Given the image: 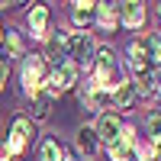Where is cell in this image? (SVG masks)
Wrapping results in <instances>:
<instances>
[{
    "label": "cell",
    "mask_w": 161,
    "mask_h": 161,
    "mask_svg": "<svg viewBox=\"0 0 161 161\" xmlns=\"http://www.w3.org/2000/svg\"><path fill=\"white\" fill-rule=\"evenodd\" d=\"M48 103H52V97H48V93H36L32 116H36V119H45V116H48Z\"/></svg>",
    "instance_id": "obj_20"
},
{
    "label": "cell",
    "mask_w": 161,
    "mask_h": 161,
    "mask_svg": "<svg viewBox=\"0 0 161 161\" xmlns=\"http://www.w3.org/2000/svg\"><path fill=\"white\" fill-rule=\"evenodd\" d=\"M93 71H97V77H93V84H100L110 90V77H116V55L110 48H97V55H93Z\"/></svg>",
    "instance_id": "obj_2"
},
{
    "label": "cell",
    "mask_w": 161,
    "mask_h": 161,
    "mask_svg": "<svg viewBox=\"0 0 161 161\" xmlns=\"http://www.w3.org/2000/svg\"><path fill=\"white\" fill-rule=\"evenodd\" d=\"M74 80H77V64L64 61V64H58V68L52 71V80H48V90H45V93H48V97H55V93L74 87Z\"/></svg>",
    "instance_id": "obj_5"
},
{
    "label": "cell",
    "mask_w": 161,
    "mask_h": 161,
    "mask_svg": "<svg viewBox=\"0 0 161 161\" xmlns=\"http://www.w3.org/2000/svg\"><path fill=\"white\" fill-rule=\"evenodd\" d=\"M0 42H3V29H0Z\"/></svg>",
    "instance_id": "obj_23"
},
{
    "label": "cell",
    "mask_w": 161,
    "mask_h": 161,
    "mask_svg": "<svg viewBox=\"0 0 161 161\" xmlns=\"http://www.w3.org/2000/svg\"><path fill=\"white\" fill-rule=\"evenodd\" d=\"M71 7H74L71 16H74L77 26H90L93 16H97V3H90V0H84V3H71Z\"/></svg>",
    "instance_id": "obj_14"
},
{
    "label": "cell",
    "mask_w": 161,
    "mask_h": 161,
    "mask_svg": "<svg viewBox=\"0 0 161 161\" xmlns=\"http://www.w3.org/2000/svg\"><path fill=\"white\" fill-rule=\"evenodd\" d=\"M116 16H119L116 7H110V3H97V16H93V19H97L103 29H113V26H116Z\"/></svg>",
    "instance_id": "obj_17"
},
{
    "label": "cell",
    "mask_w": 161,
    "mask_h": 161,
    "mask_svg": "<svg viewBox=\"0 0 161 161\" xmlns=\"http://www.w3.org/2000/svg\"><path fill=\"white\" fill-rule=\"evenodd\" d=\"M155 93H158V97H161V87H158V90H155Z\"/></svg>",
    "instance_id": "obj_24"
},
{
    "label": "cell",
    "mask_w": 161,
    "mask_h": 161,
    "mask_svg": "<svg viewBox=\"0 0 161 161\" xmlns=\"http://www.w3.org/2000/svg\"><path fill=\"white\" fill-rule=\"evenodd\" d=\"M132 100H136V90H132L129 80H119L116 90L110 93V103L116 106V110H126V106H132Z\"/></svg>",
    "instance_id": "obj_13"
},
{
    "label": "cell",
    "mask_w": 161,
    "mask_h": 161,
    "mask_svg": "<svg viewBox=\"0 0 161 161\" xmlns=\"http://www.w3.org/2000/svg\"><path fill=\"white\" fill-rule=\"evenodd\" d=\"M45 84V58H26L23 64V87L26 93H39V87Z\"/></svg>",
    "instance_id": "obj_4"
},
{
    "label": "cell",
    "mask_w": 161,
    "mask_h": 161,
    "mask_svg": "<svg viewBox=\"0 0 161 161\" xmlns=\"http://www.w3.org/2000/svg\"><path fill=\"white\" fill-rule=\"evenodd\" d=\"M64 48H68V58L71 64H84V68H90L93 64V55H97V48H93V39L87 32H68V39H64Z\"/></svg>",
    "instance_id": "obj_1"
},
{
    "label": "cell",
    "mask_w": 161,
    "mask_h": 161,
    "mask_svg": "<svg viewBox=\"0 0 161 161\" xmlns=\"http://www.w3.org/2000/svg\"><path fill=\"white\" fill-rule=\"evenodd\" d=\"M3 42H7V55H10V58H16L19 52H23V42H19V36L13 32V29H10V32L3 36Z\"/></svg>",
    "instance_id": "obj_21"
},
{
    "label": "cell",
    "mask_w": 161,
    "mask_h": 161,
    "mask_svg": "<svg viewBox=\"0 0 161 161\" xmlns=\"http://www.w3.org/2000/svg\"><path fill=\"white\" fill-rule=\"evenodd\" d=\"M132 90H136V97H152L158 90V71L145 68V71H136V80H129Z\"/></svg>",
    "instance_id": "obj_9"
},
{
    "label": "cell",
    "mask_w": 161,
    "mask_h": 161,
    "mask_svg": "<svg viewBox=\"0 0 161 161\" xmlns=\"http://www.w3.org/2000/svg\"><path fill=\"white\" fill-rule=\"evenodd\" d=\"M93 132H97V139H106V145H110V142L119 136V132H123V123H119V116H116V113H103Z\"/></svg>",
    "instance_id": "obj_10"
},
{
    "label": "cell",
    "mask_w": 161,
    "mask_h": 161,
    "mask_svg": "<svg viewBox=\"0 0 161 161\" xmlns=\"http://www.w3.org/2000/svg\"><path fill=\"white\" fill-rule=\"evenodd\" d=\"M116 13H119V19H123L126 29H139V26L145 23V7H142V3H132V0L119 3V7H116Z\"/></svg>",
    "instance_id": "obj_8"
},
{
    "label": "cell",
    "mask_w": 161,
    "mask_h": 161,
    "mask_svg": "<svg viewBox=\"0 0 161 161\" xmlns=\"http://www.w3.org/2000/svg\"><path fill=\"white\" fill-rule=\"evenodd\" d=\"M26 142H29V119H26V116H19V119H13L10 139H7V145H3L7 158H16V155H23Z\"/></svg>",
    "instance_id": "obj_3"
},
{
    "label": "cell",
    "mask_w": 161,
    "mask_h": 161,
    "mask_svg": "<svg viewBox=\"0 0 161 161\" xmlns=\"http://www.w3.org/2000/svg\"><path fill=\"white\" fill-rule=\"evenodd\" d=\"M158 16H161V10H158Z\"/></svg>",
    "instance_id": "obj_25"
},
{
    "label": "cell",
    "mask_w": 161,
    "mask_h": 161,
    "mask_svg": "<svg viewBox=\"0 0 161 161\" xmlns=\"http://www.w3.org/2000/svg\"><path fill=\"white\" fill-rule=\"evenodd\" d=\"M64 39H68V32H58L48 39V48H45V61H52L58 68V64L68 61V48H64Z\"/></svg>",
    "instance_id": "obj_11"
},
{
    "label": "cell",
    "mask_w": 161,
    "mask_h": 161,
    "mask_svg": "<svg viewBox=\"0 0 161 161\" xmlns=\"http://www.w3.org/2000/svg\"><path fill=\"white\" fill-rule=\"evenodd\" d=\"M77 148L84 152V155H97V148H100L97 132H93V129H80L77 132Z\"/></svg>",
    "instance_id": "obj_16"
},
{
    "label": "cell",
    "mask_w": 161,
    "mask_h": 161,
    "mask_svg": "<svg viewBox=\"0 0 161 161\" xmlns=\"http://www.w3.org/2000/svg\"><path fill=\"white\" fill-rule=\"evenodd\" d=\"M148 136H152V142H155V148H161V113L155 110V113H148Z\"/></svg>",
    "instance_id": "obj_19"
},
{
    "label": "cell",
    "mask_w": 161,
    "mask_h": 161,
    "mask_svg": "<svg viewBox=\"0 0 161 161\" xmlns=\"http://www.w3.org/2000/svg\"><path fill=\"white\" fill-rule=\"evenodd\" d=\"M129 61L136 71H145L148 68V55H145V39H136V42H129Z\"/></svg>",
    "instance_id": "obj_15"
},
{
    "label": "cell",
    "mask_w": 161,
    "mask_h": 161,
    "mask_svg": "<svg viewBox=\"0 0 161 161\" xmlns=\"http://www.w3.org/2000/svg\"><path fill=\"white\" fill-rule=\"evenodd\" d=\"M106 152H110L113 161H132V152H136V132H132V129H123L110 145H106Z\"/></svg>",
    "instance_id": "obj_6"
},
{
    "label": "cell",
    "mask_w": 161,
    "mask_h": 161,
    "mask_svg": "<svg viewBox=\"0 0 161 161\" xmlns=\"http://www.w3.org/2000/svg\"><path fill=\"white\" fill-rule=\"evenodd\" d=\"M110 93L113 90H106V87L90 80V84H84V90H80V100H84L87 110H103V106H110Z\"/></svg>",
    "instance_id": "obj_7"
},
{
    "label": "cell",
    "mask_w": 161,
    "mask_h": 161,
    "mask_svg": "<svg viewBox=\"0 0 161 161\" xmlns=\"http://www.w3.org/2000/svg\"><path fill=\"white\" fill-rule=\"evenodd\" d=\"M3 84H7V61L0 58V90H3Z\"/></svg>",
    "instance_id": "obj_22"
},
{
    "label": "cell",
    "mask_w": 161,
    "mask_h": 161,
    "mask_svg": "<svg viewBox=\"0 0 161 161\" xmlns=\"http://www.w3.org/2000/svg\"><path fill=\"white\" fill-rule=\"evenodd\" d=\"M29 26H32V36L36 39H45V29H48V7L36 3L29 10Z\"/></svg>",
    "instance_id": "obj_12"
},
{
    "label": "cell",
    "mask_w": 161,
    "mask_h": 161,
    "mask_svg": "<svg viewBox=\"0 0 161 161\" xmlns=\"http://www.w3.org/2000/svg\"><path fill=\"white\" fill-rule=\"evenodd\" d=\"M39 161H64L61 145H58L55 139H45V142H42V148H39Z\"/></svg>",
    "instance_id": "obj_18"
}]
</instances>
